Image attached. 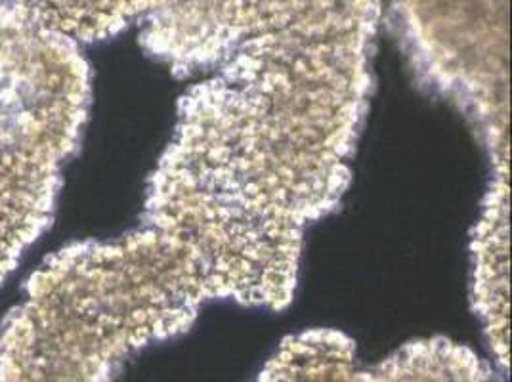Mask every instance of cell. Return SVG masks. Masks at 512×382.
Listing matches in <instances>:
<instances>
[{
  "label": "cell",
  "mask_w": 512,
  "mask_h": 382,
  "mask_svg": "<svg viewBox=\"0 0 512 382\" xmlns=\"http://www.w3.org/2000/svg\"><path fill=\"white\" fill-rule=\"evenodd\" d=\"M224 62L182 100L151 184L216 249L256 264L297 262L306 226L346 186L367 54L256 37Z\"/></svg>",
  "instance_id": "cell-1"
},
{
  "label": "cell",
  "mask_w": 512,
  "mask_h": 382,
  "mask_svg": "<svg viewBox=\"0 0 512 382\" xmlns=\"http://www.w3.org/2000/svg\"><path fill=\"white\" fill-rule=\"evenodd\" d=\"M209 298L146 230L50 256L0 329V382H109L134 350L190 327Z\"/></svg>",
  "instance_id": "cell-2"
},
{
  "label": "cell",
  "mask_w": 512,
  "mask_h": 382,
  "mask_svg": "<svg viewBox=\"0 0 512 382\" xmlns=\"http://www.w3.org/2000/svg\"><path fill=\"white\" fill-rule=\"evenodd\" d=\"M255 382H497L469 348L444 339L413 342L373 367L356 360L352 340L308 331L287 340Z\"/></svg>",
  "instance_id": "cell-3"
},
{
  "label": "cell",
  "mask_w": 512,
  "mask_h": 382,
  "mask_svg": "<svg viewBox=\"0 0 512 382\" xmlns=\"http://www.w3.org/2000/svg\"><path fill=\"white\" fill-rule=\"evenodd\" d=\"M474 297L497 360L509 365V184L499 170L474 237Z\"/></svg>",
  "instance_id": "cell-4"
}]
</instances>
